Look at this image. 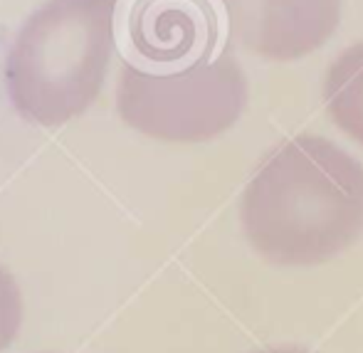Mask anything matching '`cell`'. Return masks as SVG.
Returning a JSON list of instances; mask_svg holds the SVG:
<instances>
[{
	"instance_id": "ba28073f",
	"label": "cell",
	"mask_w": 363,
	"mask_h": 353,
	"mask_svg": "<svg viewBox=\"0 0 363 353\" xmlns=\"http://www.w3.org/2000/svg\"><path fill=\"white\" fill-rule=\"evenodd\" d=\"M252 353H311V351L299 349V346H264V349H257Z\"/></svg>"
},
{
	"instance_id": "5b68a950",
	"label": "cell",
	"mask_w": 363,
	"mask_h": 353,
	"mask_svg": "<svg viewBox=\"0 0 363 353\" xmlns=\"http://www.w3.org/2000/svg\"><path fill=\"white\" fill-rule=\"evenodd\" d=\"M153 0V8L148 10L141 23V33L136 35V47L151 62L173 65L178 60L188 57L201 43L203 20L193 13V5L188 0Z\"/></svg>"
},
{
	"instance_id": "7a4b0ae2",
	"label": "cell",
	"mask_w": 363,
	"mask_h": 353,
	"mask_svg": "<svg viewBox=\"0 0 363 353\" xmlns=\"http://www.w3.org/2000/svg\"><path fill=\"white\" fill-rule=\"evenodd\" d=\"M121 0H43L15 30L3 84L20 119L57 129L99 101L116 50Z\"/></svg>"
},
{
	"instance_id": "6da1fadb",
	"label": "cell",
	"mask_w": 363,
	"mask_h": 353,
	"mask_svg": "<svg viewBox=\"0 0 363 353\" xmlns=\"http://www.w3.org/2000/svg\"><path fill=\"white\" fill-rule=\"evenodd\" d=\"M247 245L277 267H316L363 235V163L319 134L272 148L238 208Z\"/></svg>"
},
{
	"instance_id": "8992f818",
	"label": "cell",
	"mask_w": 363,
	"mask_h": 353,
	"mask_svg": "<svg viewBox=\"0 0 363 353\" xmlns=\"http://www.w3.org/2000/svg\"><path fill=\"white\" fill-rule=\"evenodd\" d=\"M321 99L331 124L363 146V40L331 60L321 82Z\"/></svg>"
},
{
	"instance_id": "52a82bcc",
	"label": "cell",
	"mask_w": 363,
	"mask_h": 353,
	"mask_svg": "<svg viewBox=\"0 0 363 353\" xmlns=\"http://www.w3.org/2000/svg\"><path fill=\"white\" fill-rule=\"evenodd\" d=\"M25 319V299L15 274L0 264V353L15 344Z\"/></svg>"
},
{
	"instance_id": "277c9868",
	"label": "cell",
	"mask_w": 363,
	"mask_h": 353,
	"mask_svg": "<svg viewBox=\"0 0 363 353\" xmlns=\"http://www.w3.org/2000/svg\"><path fill=\"white\" fill-rule=\"evenodd\" d=\"M230 38L252 57L287 65L336 35L344 0H218Z\"/></svg>"
},
{
	"instance_id": "3957f363",
	"label": "cell",
	"mask_w": 363,
	"mask_h": 353,
	"mask_svg": "<svg viewBox=\"0 0 363 353\" xmlns=\"http://www.w3.org/2000/svg\"><path fill=\"white\" fill-rule=\"evenodd\" d=\"M250 101L238 57L198 55L178 67H144L126 60L116 72L114 106L131 131L158 143L193 146L228 134Z\"/></svg>"
}]
</instances>
